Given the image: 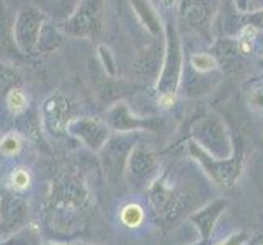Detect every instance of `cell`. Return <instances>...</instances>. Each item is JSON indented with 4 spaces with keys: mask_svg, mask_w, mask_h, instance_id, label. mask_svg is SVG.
Returning a JSON list of instances; mask_svg holds the SVG:
<instances>
[{
    "mask_svg": "<svg viewBox=\"0 0 263 245\" xmlns=\"http://www.w3.org/2000/svg\"><path fill=\"white\" fill-rule=\"evenodd\" d=\"M249 106H252L255 111H263V87H258L250 92Z\"/></svg>",
    "mask_w": 263,
    "mask_h": 245,
    "instance_id": "10",
    "label": "cell"
},
{
    "mask_svg": "<svg viewBox=\"0 0 263 245\" xmlns=\"http://www.w3.org/2000/svg\"><path fill=\"white\" fill-rule=\"evenodd\" d=\"M30 181H31V177H30V172L26 168H16L10 177V185L13 190H25L30 185Z\"/></svg>",
    "mask_w": 263,
    "mask_h": 245,
    "instance_id": "7",
    "label": "cell"
},
{
    "mask_svg": "<svg viewBox=\"0 0 263 245\" xmlns=\"http://www.w3.org/2000/svg\"><path fill=\"white\" fill-rule=\"evenodd\" d=\"M7 103H8V108H10V111L18 115L22 113L25 108H26V97L22 90H12L10 93H8V98H7Z\"/></svg>",
    "mask_w": 263,
    "mask_h": 245,
    "instance_id": "6",
    "label": "cell"
},
{
    "mask_svg": "<svg viewBox=\"0 0 263 245\" xmlns=\"http://www.w3.org/2000/svg\"><path fill=\"white\" fill-rule=\"evenodd\" d=\"M255 36H257V28L255 26H246V28L242 30V34H240V38H246V40H255Z\"/></svg>",
    "mask_w": 263,
    "mask_h": 245,
    "instance_id": "15",
    "label": "cell"
},
{
    "mask_svg": "<svg viewBox=\"0 0 263 245\" xmlns=\"http://www.w3.org/2000/svg\"><path fill=\"white\" fill-rule=\"evenodd\" d=\"M0 245H31V242H30V237H26L25 234H16L15 237H12L10 240H5Z\"/></svg>",
    "mask_w": 263,
    "mask_h": 245,
    "instance_id": "12",
    "label": "cell"
},
{
    "mask_svg": "<svg viewBox=\"0 0 263 245\" xmlns=\"http://www.w3.org/2000/svg\"><path fill=\"white\" fill-rule=\"evenodd\" d=\"M144 210L139 206V204H126L123 210H121V222L126 225V228H131V229H136L139 228V225L144 222Z\"/></svg>",
    "mask_w": 263,
    "mask_h": 245,
    "instance_id": "4",
    "label": "cell"
},
{
    "mask_svg": "<svg viewBox=\"0 0 263 245\" xmlns=\"http://www.w3.org/2000/svg\"><path fill=\"white\" fill-rule=\"evenodd\" d=\"M192 66L199 72H208L216 69V61L210 54H196L192 58Z\"/></svg>",
    "mask_w": 263,
    "mask_h": 245,
    "instance_id": "8",
    "label": "cell"
},
{
    "mask_svg": "<svg viewBox=\"0 0 263 245\" xmlns=\"http://www.w3.org/2000/svg\"><path fill=\"white\" fill-rule=\"evenodd\" d=\"M224 208H226V201H216V203L206 206L204 210L198 211L192 216V221L198 225V229H199V232H201L203 239L210 237V234L214 228L217 217L221 216Z\"/></svg>",
    "mask_w": 263,
    "mask_h": 245,
    "instance_id": "3",
    "label": "cell"
},
{
    "mask_svg": "<svg viewBox=\"0 0 263 245\" xmlns=\"http://www.w3.org/2000/svg\"><path fill=\"white\" fill-rule=\"evenodd\" d=\"M157 168V162L146 149H134L129 156V174L136 185H144L154 175Z\"/></svg>",
    "mask_w": 263,
    "mask_h": 245,
    "instance_id": "2",
    "label": "cell"
},
{
    "mask_svg": "<svg viewBox=\"0 0 263 245\" xmlns=\"http://www.w3.org/2000/svg\"><path fill=\"white\" fill-rule=\"evenodd\" d=\"M67 128L90 149H102L108 141V128L97 120H72Z\"/></svg>",
    "mask_w": 263,
    "mask_h": 245,
    "instance_id": "1",
    "label": "cell"
},
{
    "mask_svg": "<svg viewBox=\"0 0 263 245\" xmlns=\"http://www.w3.org/2000/svg\"><path fill=\"white\" fill-rule=\"evenodd\" d=\"M237 48L242 54H250L252 52V41L250 40H246V38H240L239 40V44H237Z\"/></svg>",
    "mask_w": 263,
    "mask_h": 245,
    "instance_id": "14",
    "label": "cell"
},
{
    "mask_svg": "<svg viewBox=\"0 0 263 245\" xmlns=\"http://www.w3.org/2000/svg\"><path fill=\"white\" fill-rule=\"evenodd\" d=\"M25 214H26V206L18 198H12L10 201L7 203V206H5V217H7L8 224H13L15 221L23 219Z\"/></svg>",
    "mask_w": 263,
    "mask_h": 245,
    "instance_id": "5",
    "label": "cell"
},
{
    "mask_svg": "<svg viewBox=\"0 0 263 245\" xmlns=\"http://www.w3.org/2000/svg\"><path fill=\"white\" fill-rule=\"evenodd\" d=\"M20 146H22L20 139L13 134H8L2 139V142H0V150H2L4 154H8V156H13V154H16L18 150H20Z\"/></svg>",
    "mask_w": 263,
    "mask_h": 245,
    "instance_id": "9",
    "label": "cell"
},
{
    "mask_svg": "<svg viewBox=\"0 0 263 245\" xmlns=\"http://www.w3.org/2000/svg\"><path fill=\"white\" fill-rule=\"evenodd\" d=\"M246 242H247V234L246 232H239V234L231 235L228 240L219 242V243H216V245H243Z\"/></svg>",
    "mask_w": 263,
    "mask_h": 245,
    "instance_id": "11",
    "label": "cell"
},
{
    "mask_svg": "<svg viewBox=\"0 0 263 245\" xmlns=\"http://www.w3.org/2000/svg\"><path fill=\"white\" fill-rule=\"evenodd\" d=\"M174 103H175V92H165L164 95H162V98H160V105L162 106L168 108Z\"/></svg>",
    "mask_w": 263,
    "mask_h": 245,
    "instance_id": "13",
    "label": "cell"
}]
</instances>
